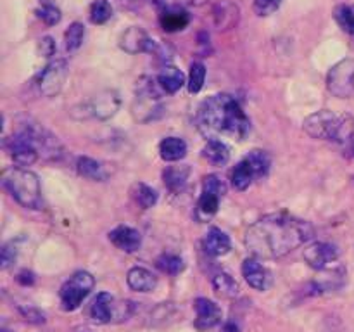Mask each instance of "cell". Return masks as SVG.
Listing matches in <instances>:
<instances>
[{
    "label": "cell",
    "instance_id": "cell-1",
    "mask_svg": "<svg viewBox=\"0 0 354 332\" xmlns=\"http://www.w3.org/2000/svg\"><path fill=\"white\" fill-rule=\"evenodd\" d=\"M313 235L310 221L287 213H270L248 228L245 246L256 258L277 259L310 242Z\"/></svg>",
    "mask_w": 354,
    "mask_h": 332
},
{
    "label": "cell",
    "instance_id": "cell-2",
    "mask_svg": "<svg viewBox=\"0 0 354 332\" xmlns=\"http://www.w3.org/2000/svg\"><path fill=\"white\" fill-rule=\"evenodd\" d=\"M197 127L209 140L230 137L244 140L251 131V120L242 109L241 102L230 93H216L204 100L197 111Z\"/></svg>",
    "mask_w": 354,
    "mask_h": 332
},
{
    "label": "cell",
    "instance_id": "cell-3",
    "mask_svg": "<svg viewBox=\"0 0 354 332\" xmlns=\"http://www.w3.org/2000/svg\"><path fill=\"white\" fill-rule=\"evenodd\" d=\"M303 130L317 140L351 145L354 142V116L349 113L322 109L303 121Z\"/></svg>",
    "mask_w": 354,
    "mask_h": 332
},
{
    "label": "cell",
    "instance_id": "cell-4",
    "mask_svg": "<svg viewBox=\"0 0 354 332\" xmlns=\"http://www.w3.org/2000/svg\"><path fill=\"white\" fill-rule=\"evenodd\" d=\"M2 183L7 192L23 208L41 210L44 199H41V187L37 173L21 166H10L3 169Z\"/></svg>",
    "mask_w": 354,
    "mask_h": 332
},
{
    "label": "cell",
    "instance_id": "cell-5",
    "mask_svg": "<svg viewBox=\"0 0 354 332\" xmlns=\"http://www.w3.org/2000/svg\"><path fill=\"white\" fill-rule=\"evenodd\" d=\"M162 89L159 86L158 78L151 76H142L135 86V102H133V114L138 121L147 123L154 120L161 113V95Z\"/></svg>",
    "mask_w": 354,
    "mask_h": 332
},
{
    "label": "cell",
    "instance_id": "cell-6",
    "mask_svg": "<svg viewBox=\"0 0 354 332\" xmlns=\"http://www.w3.org/2000/svg\"><path fill=\"white\" fill-rule=\"evenodd\" d=\"M270 166H272L270 156L265 151L254 149L248 156H244L232 169V185L237 190L249 189L256 178H263L268 175Z\"/></svg>",
    "mask_w": 354,
    "mask_h": 332
},
{
    "label": "cell",
    "instance_id": "cell-7",
    "mask_svg": "<svg viewBox=\"0 0 354 332\" xmlns=\"http://www.w3.org/2000/svg\"><path fill=\"white\" fill-rule=\"evenodd\" d=\"M95 286V279H93L92 273L85 272V270H80V272L73 273L69 277V280H66L61 287V308L64 311H75L78 310L80 304L83 303L85 297H88V294L93 290Z\"/></svg>",
    "mask_w": 354,
    "mask_h": 332
},
{
    "label": "cell",
    "instance_id": "cell-8",
    "mask_svg": "<svg viewBox=\"0 0 354 332\" xmlns=\"http://www.w3.org/2000/svg\"><path fill=\"white\" fill-rule=\"evenodd\" d=\"M6 147L9 151L10 158L17 166H30L40 158L37 149V142H35L33 128L31 123L23 124L16 133L6 140Z\"/></svg>",
    "mask_w": 354,
    "mask_h": 332
},
{
    "label": "cell",
    "instance_id": "cell-9",
    "mask_svg": "<svg viewBox=\"0 0 354 332\" xmlns=\"http://www.w3.org/2000/svg\"><path fill=\"white\" fill-rule=\"evenodd\" d=\"M327 89L339 99L354 95V59H342L332 66L327 75Z\"/></svg>",
    "mask_w": 354,
    "mask_h": 332
},
{
    "label": "cell",
    "instance_id": "cell-10",
    "mask_svg": "<svg viewBox=\"0 0 354 332\" xmlns=\"http://www.w3.org/2000/svg\"><path fill=\"white\" fill-rule=\"evenodd\" d=\"M66 78H68V64L64 59H55L38 73L37 86L44 97H54L62 90Z\"/></svg>",
    "mask_w": 354,
    "mask_h": 332
},
{
    "label": "cell",
    "instance_id": "cell-11",
    "mask_svg": "<svg viewBox=\"0 0 354 332\" xmlns=\"http://www.w3.org/2000/svg\"><path fill=\"white\" fill-rule=\"evenodd\" d=\"M227 192V187L221 182L220 176L207 175L203 180V192H201L199 204H197V211L203 218H211L216 214L218 208H220L221 197Z\"/></svg>",
    "mask_w": 354,
    "mask_h": 332
},
{
    "label": "cell",
    "instance_id": "cell-12",
    "mask_svg": "<svg viewBox=\"0 0 354 332\" xmlns=\"http://www.w3.org/2000/svg\"><path fill=\"white\" fill-rule=\"evenodd\" d=\"M121 106V99L118 95V92L114 90H106V92H100L99 95H95L93 99H90L88 102H85L82 106V109H85L83 118L93 116L97 120H109L114 114L118 113Z\"/></svg>",
    "mask_w": 354,
    "mask_h": 332
},
{
    "label": "cell",
    "instance_id": "cell-13",
    "mask_svg": "<svg viewBox=\"0 0 354 332\" xmlns=\"http://www.w3.org/2000/svg\"><path fill=\"white\" fill-rule=\"evenodd\" d=\"M120 47L128 54H140V52H147V54H154L158 52L159 44L152 40L147 35V31L140 26H131L121 35Z\"/></svg>",
    "mask_w": 354,
    "mask_h": 332
},
{
    "label": "cell",
    "instance_id": "cell-14",
    "mask_svg": "<svg viewBox=\"0 0 354 332\" xmlns=\"http://www.w3.org/2000/svg\"><path fill=\"white\" fill-rule=\"evenodd\" d=\"M304 261L315 270H327L332 263L337 261L339 249L330 242H313L304 249Z\"/></svg>",
    "mask_w": 354,
    "mask_h": 332
},
{
    "label": "cell",
    "instance_id": "cell-15",
    "mask_svg": "<svg viewBox=\"0 0 354 332\" xmlns=\"http://www.w3.org/2000/svg\"><path fill=\"white\" fill-rule=\"evenodd\" d=\"M194 310H196L194 325L197 331H209L221 322V308L207 297H197L194 301Z\"/></svg>",
    "mask_w": 354,
    "mask_h": 332
},
{
    "label": "cell",
    "instance_id": "cell-16",
    "mask_svg": "<svg viewBox=\"0 0 354 332\" xmlns=\"http://www.w3.org/2000/svg\"><path fill=\"white\" fill-rule=\"evenodd\" d=\"M242 275H244L245 282L256 290H266L270 282H272V273L258 258L244 259V263H242Z\"/></svg>",
    "mask_w": 354,
    "mask_h": 332
},
{
    "label": "cell",
    "instance_id": "cell-17",
    "mask_svg": "<svg viewBox=\"0 0 354 332\" xmlns=\"http://www.w3.org/2000/svg\"><path fill=\"white\" fill-rule=\"evenodd\" d=\"M190 14L187 12L183 7L180 6H162L161 12H159V24L168 33H176L189 26Z\"/></svg>",
    "mask_w": 354,
    "mask_h": 332
},
{
    "label": "cell",
    "instance_id": "cell-18",
    "mask_svg": "<svg viewBox=\"0 0 354 332\" xmlns=\"http://www.w3.org/2000/svg\"><path fill=\"white\" fill-rule=\"evenodd\" d=\"M109 241L116 246L118 249L124 252H135L142 246V235L137 228L128 227V225H120L109 232Z\"/></svg>",
    "mask_w": 354,
    "mask_h": 332
},
{
    "label": "cell",
    "instance_id": "cell-19",
    "mask_svg": "<svg viewBox=\"0 0 354 332\" xmlns=\"http://www.w3.org/2000/svg\"><path fill=\"white\" fill-rule=\"evenodd\" d=\"M213 17L216 28H220V30H230V28L237 26L241 10H239L237 3L230 2V0H221V2H218L214 6Z\"/></svg>",
    "mask_w": 354,
    "mask_h": 332
},
{
    "label": "cell",
    "instance_id": "cell-20",
    "mask_svg": "<svg viewBox=\"0 0 354 332\" xmlns=\"http://www.w3.org/2000/svg\"><path fill=\"white\" fill-rule=\"evenodd\" d=\"M203 246H204V251H206L207 255L218 258V256H225L228 251H230L232 242H230V237H228L221 228L213 227L207 230L206 235H204Z\"/></svg>",
    "mask_w": 354,
    "mask_h": 332
},
{
    "label": "cell",
    "instance_id": "cell-21",
    "mask_svg": "<svg viewBox=\"0 0 354 332\" xmlns=\"http://www.w3.org/2000/svg\"><path fill=\"white\" fill-rule=\"evenodd\" d=\"M127 282L130 289L137 290V293H151L158 286V279L151 270L144 268V266H133L128 270Z\"/></svg>",
    "mask_w": 354,
    "mask_h": 332
},
{
    "label": "cell",
    "instance_id": "cell-22",
    "mask_svg": "<svg viewBox=\"0 0 354 332\" xmlns=\"http://www.w3.org/2000/svg\"><path fill=\"white\" fill-rule=\"evenodd\" d=\"M76 172L83 178L93 180V182H104V180L109 176V169L106 168V165L97 159L88 158V156H82L76 161Z\"/></svg>",
    "mask_w": 354,
    "mask_h": 332
},
{
    "label": "cell",
    "instance_id": "cell-23",
    "mask_svg": "<svg viewBox=\"0 0 354 332\" xmlns=\"http://www.w3.org/2000/svg\"><path fill=\"white\" fill-rule=\"evenodd\" d=\"M189 176H190L189 165L168 166V168L162 172V182H165V185L168 187L173 194H180L187 187Z\"/></svg>",
    "mask_w": 354,
    "mask_h": 332
},
{
    "label": "cell",
    "instance_id": "cell-24",
    "mask_svg": "<svg viewBox=\"0 0 354 332\" xmlns=\"http://www.w3.org/2000/svg\"><path fill=\"white\" fill-rule=\"evenodd\" d=\"M114 297L109 293H99L90 306V317L97 324H107L113 320Z\"/></svg>",
    "mask_w": 354,
    "mask_h": 332
},
{
    "label": "cell",
    "instance_id": "cell-25",
    "mask_svg": "<svg viewBox=\"0 0 354 332\" xmlns=\"http://www.w3.org/2000/svg\"><path fill=\"white\" fill-rule=\"evenodd\" d=\"M159 156L166 163H176L187 156V144L180 137H166L159 144Z\"/></svg>",
    "mask_w": 354,
    "mask_h": 332
},
{
    "label": "cell",
    "instance_id": "cell-26",
    "mask_svg": "<svg viewBox=\"0 0 354 332\" xmlns=\"http://www.w3.org/2000/svg\"><path fill=\"white\" fill-rule=\"evenodd\" d=\"M158 83L165 93H176L185 85V75L176 66H165L158 75Z\"/></svg>",
    "mask_w": 354,
    "mask_h": 332
},
{
    "label": "cell",
    "instance_id": "cell-27",
    "mask_svg": "<svg viewBox=\"0 0 354 332\" xmlns=\"http://www.w3.org/2000/svg\"><path fill=\"white\" fill-rule=\"evenodd\" d=\"M203 156L213 166H225L230 161V149L223 140L213 138V140H207V144L204 145Z\"/></svg>",
    "mask_w": 354,
    "mask_h": 332
},
{
    "label": "cell",
    "instance_id": "cell-28",
    "mask_svg": "<svg viewBox=\"0 0 354 332\" xmlns=\"http://www.w3.org/2000/svg\"><path fill=\"white\" fill-rule=\"evenodd\" d=\"M213 289L221 297H235L239 294V284L227 272H218L213 275Z\"/></svg>",
    "mask_w": 354,
    "mask_h": 332
},
{
    "label": "cell",
    "instance_id": "cell-29",
    "mask_svg": "<svg viewBox=\"0 0 354 332\" xmlns=\"http://www.w3.org/2000/svg\"><path fill=\"white\" fill-rule=\"evenodd\" d=\"M131 196H133L135 203L138 204L144 210H149V208L156 206L158 203V192L156 189H152L151 185L144 182H137L133 187H131Z\"/></svg>",
    "mask_w": 354,
    "mask_h": 332
},
{
    "label": "cell",
    "instance_id": "cell-30",
    "mask_svg": "<svg viewBox=\"0 0 354 332\" xmlns=\"http://www.w3.org/2000/svg\"><path fill=\"white\" fill-rule=\"evenodd\" d=\"M334 17L339 26L342 28V31H346L354 38V3H341V6L335 7Z\"/></svg>",
    "mask_w": 354,
    "mask_h": 332
},
{
    "label": "cell",
    "instance_id": "cell-31",
    "mask_svg": "<svg viewBox=\"0 0 354 332\" xmlns=\"http://www.w3.org/2000/svg\"><path fill=\"white\" fill-rule=\"evenodd\" d=\"M83 40H85V26L78 21L69 24V28L64 33V47L68 52H75L82 47Z\"/></svg>",
    "mask_w": 354,
    "mask_h": 332
},
{
    "label": "cell",
    "instance_id": "cell-32",
    "mask_svg": "<svg viewBox=\"0 0 354 332\" xmlns=\"http://www.w3.org/2000/svg\"><path fill=\"white\" fill-rule=\"evenodd\" d=\"M156 266L161 272L168 273V275H178L185 268V263H183V259L180 256L171 255V252H165V255H161L156 259Z\"/></svg>",
    "mask_w": 354,
    "mask_h": 332
},
{
    "label": "cell",
    "instance_id": "cell-33",
    "mask_svg": "<svg viewBox=\"0 0 354 332\" xmlns=\"http://www.w3.org/2000/svg\"><path fill=\"white\" fill-rule=\"evenodd\" d=\"M204 80H206V66H204L201 61L192 62L189 71V83H187L189 92L199 93L204 86Z\"/></svg>",
    "mask_w": 354,
    "mask_h": 332
},
{
    "label": "cell",
    "instance_id": "cell-34",
    "mask_svg": "<svg viewBox=\"0 0 354 332\" xmlns=\"http://www.w3.org/2000/svg\"><path fill=\"white\" fill-rule=\"evenodd\" d=\"M90 21L93 24H104L111 19L113 16V7L107 0H95V2L90 6Z\"/></svg>",
    "mask_w": 354,
    "mask_h": 332
},
{
    "label": "cell",
    "instance_id": "cell-35",
    "mask_svg": "<svg viewBox=\"0 0 354 332\" xmlns=\"http://www.w3.org/2000/svg\"><path fill=\"white\" fill-rule=\"evenodd\" d=\"M41 7L37 10V16L44 21L47 26H54L61 21V10L54 6L52 2H47V0H41Z\"/></svg>",
    "mask_w": 354,
    "mask_h": 332
},
{
    "label": "cell",
    "instance_id": "cell-36",
    "mask_svg": "<svg viewBox=\"0 0 354 332\" xmlns=\"http://www.w3.org/2000/svg\"><path fill=\"white\" fill-rule=\"evenodd\" d=\"M280 6H282V0H254V12L261 17L272 16L279 10Z\"/></svg>",
    "mask_w": 354,
    "mask_h": 332
},
{
    "label": "cell",
    "instance_id": "cell-37",
    "mask_svg": "<svg viewBox=\"0 0 354 332\" xmlns=\"http://www.w3.org/2000/svg\"><path fill=\"white\" fill-rule=\"evenodd\" d=\"M17 246L14 244V242H9V244H6L2 248V255H0V266H2V270H7L10 265H14V261H16L17 258Z\"/></svg>",
    "mask_w": 354,
    "mask_h": 332
},
{
    "label": "cell",
    "instance_id": "cell-38",
    "mask_svg": "<svg viewBox=\"0 0 354 332\" xmlns=\"http://www.w3.org/2000/svg\"><path fill=\"white\" fill-rule=\"evenodd\" d=\"M38 52H40V55H44V57H50V55H54L55 52L54 38L52 37L40 38V42H38Z\"/></svg>",
    "mask_w": 354,
    "mask_h": 332
},
{
    "label": "cell",
    "instance_id": "cell-39",
    "mask_svg": "<svg viewBox=\"0 0 354 332\" xmlns=\"http://www.w3.org/2000/svg\"><path fill=\"white\" fill-rule=\"evenodd\" d=\"M23 311V315L24 317H26V320H31V322H37V324H40V322H44L45 318H44V313H40V311H37V310H26V308H24V310H21Z\"/></svg>",
    "mask_w": 354,
    "mask_h": 332
},
{
    "label": "cell",
    "instance_id": "cell-40",
    "mask_svg": "<svg viewBox=\"0 0 354 332\" xmlns=\"http://www.w3.org/2000/svg\"><path fill=\"white\" fill-rule=\"evenodd\" d=\"M33 273L28 272V270H24V272H21L19 275H17V282L23 284V286H28V284H33Z\"/></svg>",
    "mask_w": 354,
    "mask_h": 332
},
{
    "label": "cell",
    "instance_id": "cell-41",
    "mask_svg": "<svg viewBox=\"0 0 354 332\" xmlns=\"http://www.w3.org/2000/svg\"><path fill=\"white\" fill-rule=\"evenodd\" d=\"M221 332H239V327L235 324H227L221 329Z\"/></svg>",
    "mask_w": 354,
    "mask_h": 332
},
{
    "label": "cell",
    "instance_id": "cell-42",
    "mask_svg": "<svg viewBox=\"0 0 354 332\" xmlns=\"http://www.w3.org/2000/svg\"><path fill=\"white\" fill-rule=\"evenodd\" d=\"M185 2L190 3V6H194V7H201V6H204L207 0H185Z\"/></svg>",
    "mask_w": 354,
    "mask_h": 332
},
{
    "label": "cell",
    "instance_id": "cell-43",
    "mask_svg": "<svg viewBox=\"0 0 354 332\" xmlns=\"http://www.w3.org/2000/svg\"><path fill=\"white\" fill-rule=\"evenodd\" d=\"M124 2L130 3V2H140V0H124Z\"/></svg>",
    "mask_w": 354,
    "mask_h": 332
},
{
    "label": "cell",
    "instance_id": "cell-44",
    "mask_svg": "<svg viewBox=\"0 0 354 332\" xmlns=\"http://www.w3.org/2000/svg\"><path fill=\"white\" fill-rule=\"evenodd\" d=\"M2 332H9V331H6V329H3V331Z\"/></svg>",
    "mask_w": 354,
    "mask_h": 332
},
{
    "label": "cell",
    "instance_id": "cell-45",
    "mask_svg": "<svg viewBox=\"0 0 354 332\" xmlns=\"http://www.w3.org/2000/svg\"><path fill=\"white\" fill-rule=\"evenodd\" d=\"M82 332H90V331H82Z\"/></svg>",
    "mask_w": 354,
    "mask_h": 332
}]
</instances>
